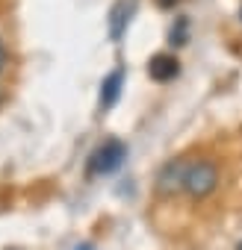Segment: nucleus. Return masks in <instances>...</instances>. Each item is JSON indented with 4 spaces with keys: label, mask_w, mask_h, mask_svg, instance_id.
I'll use <instances>...</instances> for the list:
<instances>
[{
    "label": "nucleus",
    "mask_w": 242,
    "mask_h": 250,
    "mask_svg": "<svg viewBox=\"0 0 242 250\" xmlns=\"http://www.w3.org/2000/svg\"><path fill=\"white\" fill-rule=\"evenodd\" d=\"M221 183V174H218V165L213 159H192L186 165V177H183V194L189 200H207L210 194H216Z\"/></svg>",
    "instance_id": "nucleus-1"
},
{
    "label": "nucleus",
    "mask_w": 242,
    "mask_h": 250,
    "mask_svg": "<svg viewBox=\"0 0 242 250\" xmlns=\"http://www.w3.org/2000/svg\"><path fill=\"white\" fill-rule=\"evenodd\" d=\"M124 159H127V145L121 139H106L89 153L86 174L89 177H109V174H115L121 165H124Z\"/></svg>",
    "instance_id": "nucleus-2"
},
{
    "label": "nucleus",
    "mask_w": 242,
    "mask_h": 250,
    "mask_svg": "<svg viewBox=\"0 0 242 250\" xmlns=\"http://www.w3.org/2000/svg\"><path fill=\"white\" fill-rule=\"evenodd\" d=\"M186 165H189V159H169V162L157 171L154 188H157V194H160V197H174V194H183Z\"/></svg>",
    "instance_id": "nucleus-3"
},
{
    "label": "nucleus",
    "mask_w": 242,
    "mask_h": 250,
    "mask_svg": "<svg viewBox=\"0 0 242 250\" xmlns=\"http://www.w3.org/2000/svg\"><path fill=\"white\" fill-rule=\"evenodd\" d=\"M124 65H115L103 80H100V94H97V109L100 112H109L118 100H121V91H124Z\"/></svg>",
    "instance_id": "nucleus-4"
},
{
    "label": "nucleus",
    "mask_w": 242,
    "mask_h": 250,
    "mask_svg": "<svg viewBox=\"0 0 242 250\" xmlns=\"http://www.w3.org/2000/svg\"><path fill=\"white\" fill-rule=\"evenodd\" d=\"M130 18H133V3H127V0H115V3L109 6V15H106V36H109L112 44H121V39L127 36Z\"/></svg>",
    "instance_id": "nucleus-5"
},
{
    "label": "nucleus",
    "mask_w": 242,
    "mask_h": 250,
    "mask_svg": "<svg viewBox=\"0 0 242 250\" xmlns=\"http://www.w3.org/2000/svg\"><path fill=\"white\" fill-rule=\"evenodd\" d=\"M148 77H151L154 83H160V85L174 83V80L180 77V59H177L174 53H169V50L154 53V56L148 59Z\"/></svg>",
    "instance_id": "nucleus-6"
},
{
    "label": "nucleus",
    "mask_w": 242,
    "mask_h": 250,
    "mask_svg": "<svg viewBox=\"0 0 242 250\" xmlns=\"http://www.w3.org/2000/svg\"><path fill=\"white\" fill-rule=\"evenodd\" d=\"M189 42V18H174V24H171V30H169V44L171 47H183Z\"/></svg>",
    "instance_id": "nucleus-7"
},
{
    "label": "nucleus",
    "mask_w": 242,
    "mask_h": 250,
    "mask_svg": "<svg viewBox=\"0 0 242 250\" xmlns=\"http://www.w3.org/2000/svg\"><path fill=\"white\" fill-rule=\"evenodd\" d=\"M6 68H9V47H6V39L0 36V77L6 74Z\"/></svg>",
    "instance_id": "nucleus-8"
},
{
    "label": "nucleus",
    "mask_w": 242,
    "mask_h": 250,
    "mask_svg": "<svg viewBox=\"0 0 242 250\" xmlns=\"http://www.w3.org/2000/svg\"><path fill=\"white\" fill-rule=\"evenodd\" d=\"M157 3V9H163V12H174L177 6H180V0H154Z\"/></svg>",
    "instance_id": "nucleus-9"
},
{
    "label": "nucleus",
    "mask_w": 242,
    "mask_h": 250,
    "mask_svg": "<svg viewBox=\"0 0 242 250\" xmlns=\"http://www.w3.org/2000/svg\"><path fill=\"white\" fill-rule=\"evenodd\" d=\"M77 250H92V247H89V244H83V247H77Z\"/></svg>",
    "instance_id": "nucleus-10"
},
{
    "label": "nucleus",
    "mask_w": 242,
    "mask_h": 250,
    "mask_svg": "<svg viewBox=\"0 0 242 250\" xmlns=\"http://www.w3.org/2000/svg\"><path fill=\"white\" fill-rule=\"evenodd\" d=\"M239 21H242V6H239Z\"/></svg>",
    "instance_id": "nucleus-11"
},
{
    "label": "nucleus",
    "mask_w": 242,
    "mask_h": 250,
    "mask_svg": "<svg viewBox=\"0 0 242 250\" xmlns=\"http://www.w3.org/2000/svg\"><path fill=\"white\" fill-rule=\"evenodd\" d=\"M236 250H242V241H239V247H236Z\"/></svg>",
    "instance_id": "nucleus-12"
},
{
    "label": "nucleus",
    "mask_w": 242,
    "mask_h": 250,
    "mask_svg": "<svg viewBox=\"0 0 242 250\" xmlns=\"http://www.w3.org/2000/svg\"><path fill=\"white\" fill-rule=\"evenodd\" d=\"M9 250H18V247H9Z\"/></svg>",
    "instance_id": "nucleus-13"
}]
</instances>
